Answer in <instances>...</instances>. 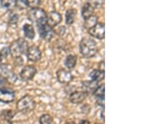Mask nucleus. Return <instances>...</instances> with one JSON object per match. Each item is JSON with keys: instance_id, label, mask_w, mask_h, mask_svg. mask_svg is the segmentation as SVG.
<instances>
[{"instance_id": "1", "label": "nucleus", "mask_w": 150, "mask_h": 124, "mask_svg": "<svg viewBox=\"0 0 150 124\" xmlns=\"http://www.w3.org/2000/svg\"><path fill=\"white\" fill-rule=\"evenodd\" d=\"M79 51L85 58H91L98 53L96 42L89 38H83L79 43Z\"/></svg>"}, {"instance_id": "2", "label": "nucleus", "mask_w": 150, "mask_h": 124, "mask_svg": "<svg viewBox=\"0 0 150 124\" xmlns=\"http://www.w3.org/2000/svg\"><path fill=\"white\" fill-rule=\"evenodd\" d=\"M9 50H10V55L13 58H18L22 57V55L26 54L27 49H28V42L23 38H18L11 43Z\"/></svg>"}, {"instance_id": "3", "label": "nucleus", "mask_w": 150, "mask_h": 124, "mask_svg": "<svg viewBox=\"0 0 150 124\" xmlns=\"http://www.w3.org/2000/svg\"><path fill=\"white\" fill-rule=\"evenodd\" d=\"M36 107L35 101L33 100L31 96L29 95H25L24 97L20 98L17 102V109L20 113H27L29 112H32L33 110Z\"/></svg>"}, {"instance_id": "4", "label": "nucleus", "mask_w": 150, "mask_h": 124, "mask_svg": "<svg viewBox=\"0 0 150 124\" xmlns=\"http://www.w3.org/2000/svg\"><path fill=\"white\" fill-rule=\"evenodd\" d=\"M37 27L38 30V33L40 35V38L45 41H51L54 36V28L51 27L48 23L45 22L38 23H37Z\"/></svg>"}, {"instance_id": "5", "label": "nucleus", "mask_w": 150, "mask_h": 124, "mask_svg": "<svg viewBox=\"0 0 150 124\" xmlns=\"http://www.w3.org/2000/svg\"><path fill=\"white\" fill-rule=\"evenodd\" d=\"M28 18L29 20L33 23H42L46 21L47 18V13L43 8H30L28 11Z\"/></svg>"}, {"instance_id": "6", "label": "nucleus", "mask_w": 150, "mask_h": 124, "mask_svg": "<svg viewBox=\"0 0 150 124\" xmlns=\"http://www.w3.org/2000/svg\"><path fill=\"white\" fill-rule=\"evenodd\" d=\"M0 76L4 77L10 83H15V82L18 80L16 73L11 71L8 66L5 63H0Z\"/></svg>"}, {"instance_id": "7", "label": "nucleus", "mask_w": 150, "mask_h": 124, "mask_svg": "<svg viewBox=\"0 0 150 124\" xmlns=\"http://www.w3.org/2000/svg\"><path fill=\"white\" fill-rule=\"evenodd\" d=\"M15 99V92L8 87L0 88V102L4 103H10Z\"/></svg>"}, {"instance_id": "8", "label": "nucleus", "mask_w": 150, "mask_h": 124, "mask_svg": "<svg viewBox=\"0 0 150 124\" xmlns=\"http://www.w3.org/2000/svg\"><path fill=\"white\" fill-rule=\"evenodd\" d=\"M36 73H37V68L34 66L27 65V66L23 67V68L22 69L19 73V76H20L22 80L29 81V80H32L33 78L35 76Z\"/></svg>"}, {"instance_id": "9", "label": "nucleus", "mask_w": 150, "mask_h": 124, "mask_svg": "<svg viewBox=\"0 0 150 124\" xmlns=\"http://www.w3.org/2000/svg\"><path fill=\"white\" fill-rule=\"evenodd\" d=\"M88 33L94 37V38H98V39H103L104 36H105V27L104 24L103 23H97L96 25H94L93 27L89 28L88 30Z\"/></svg>"}, {"instance_id": "10", "label": "nucleus", "mask_w": 150, "mask_h": 124, "mask_svg": "<svg viewBox=\"0 0 150 124\" xmlns=\"http://www.w3.org/2000/svg\"><path fill=\"white\" fill-rule=\"evenodd\" d=\"M62 21V15L57 11H51L48 13H47V18L46 23L51 27H57Z\"/></svg>"}, {"instance_id": "11", "label": "nucleus", "mask_w": 150, "mask_h": 124, "mask_svg": "<svg viewBox=\"0 0 150 124\" xmlns=\"http://www.w3.org/2000/svg\"><path fill=\"white\" fill-rule=\"evenodd\" d=\"M57 78L60 83L63 84H69L74 79V76L69 70L64 68H60L57 71Z\"/></svg>"}, {"instance_id": "12", "label": "nucleus", "mask_w": 150, "mask_h": 124, "mask_svg": "<svg viewBox=\"0 0 150 124\" xmlns=\"http://www.w3.org/2000/svg\"><path fill=\"white\" fill-rule=\"evenodd\" d=\"M26 55H27V58L28 61L33 62V63H36L41 59L42 53L37 46L33 45L31 47H28L27 52H26Z\"/></svg>"}, {"instance_id": "13", "label": "nucleus", "mask_w": 150, "mask_h": 124, "mask_svg": "<svg viewBox=\"0 0 150 124\" xmlns=\"http://www.w3.org/2000/svg\"><path fill=\"white\" fill-rule=\"evenodd\" d=\"M81 86L83 88V92H84L87 95L93 94L96 89L99 86L98 82L96 81H83L81 82Z\"/></svg>"}, {"instance_id": "14", "label": "nucleus", "mask_w": 150, "mask_h": 124, "mask_svg": "<svg viewBox=\"0 0 150 124\" xmlns=\"http://www.w3.org/2000/svg\"><path fill=\"white\" fill-rule=\"evenodd\" d=\"M87 94L85 92L80 91V92H74L69 95V101L74 104H79L82 103L85 98L87 97Z\"/></svg>"}, {"instance_id": "15", "label": "nucleus", "mask_w": 150, "mask_h": 124, "mask_svg": "<svg viewBox=\"0 0 150 124\" xmlns=\"http://www.w3.org/2000/svg\"><path fill=\"white\" fill-rule=\"evenodd\" d=\"M93 13H94V8L92 7L89 3H85L81 8V15L84 20L93 16Z\"/></svg>"}, {"instance_id": "16", "label": "nucleus", "mask_w": 150, "mask_h": 124, "mask_svg": "<svg viewBox=\"0 0 150 124\" xmlns=\"http://www.w3.org/2000/svg\"><path fill=\"white\" fill-rule=\"evenodd\" d=\"M76 15H77V10L74 8H69L66 11L65 13V22L66 24L71 26L72 24H74L76 18Z\"/></svg>"}, {"instance_id": "17", "label": "nucleus", "mask_w": 150, "mask_h": 124, "mask_svg": "<svg viewBox=\"0 0 150 124\" xmlns=\"http://www.w3.org/2000/svg\"><path fill=\"white\" fill-rule=\"evenodd\" d=\"M23 34L26 38H29V39H33L35 37V31L31 24L25 23L23 27Z\"/></svg>"}, {"instance_id": "18", "label": "nucleus", "mask_w": 150, "mask_h": 124, "mask_svg": "<svg viewBox=\"0 0 150 124\" xmlns=\"http://www.w3.org/2000/svg\"><path fill=\"white\" fill-rule=\"evenodd\" d=\"M76 64H77V56L76 55L69 54L66 57L64 60V65L68 69L74 68Z\"/></svg>"}, {"instance_id": "19", "label": "nucleus", "mask_w": 150, "mask_h": 124, "mask_svg": "<svg viewBox=\"0 0 150 124\" xmlns=\"http://www.w3.org/2000/svg\"><path fill=\"white\" fill-rule=\"evenodd\" d=\"M89 77L91 78L93 81L99 82L104 78V72H101L98 69H93L90 72Z\"/></svg>"}, {"instance_id": "20", "label": "nucleus", "mask_w": 150, "mask_h": 124, "mask_svg": "<svg viewBox=\"0 0 150 124\" xmlns=\"http://www.w3.org/2000/svg\"><path fill=\"white\" fill-rule=\"evenodd\" d=\"M15 115H16V113L13 110H10V109L9 110H4V111H2V113L0 114L1 118L7 122H9L11 120H13Z\"/></svg>"}, {"instance_id": "21", "label": "nucleus", "mask_w": 150, "mask_h": 124, "mask_svg": "<svg viewBox=\"0 0 150 124\" xmlns=\"http://www.w3.org/2000/svg\"><path fill=\"white\" fill-rule=\"evenodd\" d=\"M97 23H98V18H97V16L93 15L90 18H88V19L84 20V27L88 30L89 28H91L94 25H96Z\"/></svg>"}, {"instance_id": "22", "label": "nucleus", "mask_w": 150, "mask_h": 124, "mask_svg": "<svg viewBox=\"0 0 150 124\" xmlns=\"http://www.w3.org/2000/svg\"><path fill=\"white\" fill-rule=\"evenodd\" d=\"M0 4L6 9H13L16 7V0H1Z\"/></svg>"}, {"instance_id": "23", "label": "nucleus", "mask_w": 150, "mask_h": 124, "mask_svg": "<svg viewBox=\"0 0 150 124\" xmlns=\"http://www.w3.org/2000/svg\"><path fill=\"white\" fill-rule=\"evenodd\" d=\"M19 19V16L16 13H12L9 17H8V23L11 27H16L18 24V22Z\"/></svg>"}, {"instance_id": "24", "label": "nucleus", "mask_w": 150, "mask_h": 124, "mask_svg": "<svg viewBox=\"0 0 150 124\" xmlns=\"http://www.w3.org/2000/svg\"><path fill=\"white\" fill-rule=\"evenodd\" d=\"M52 123H53V118L49 114H43L39 118L40 124H52Z\"/></svg>"}, {"instance_id": "25", "label": "nucleus", "mask_w": 150, "mask_h": 124, "mask_svg": "<svg viewBox=\"0 0 150 124\" xmlns=\"http://www.w3.org/2000/svg\"><path fill=\"white\" fill-rule=\"evenodd\" d=\"M104 88H105V86L104 84H102V85H99L98 87L96 89V91L94 92L93 95L95 96L96 98H99V97H104Z\"/></svg>"}, {"instance_id": "26", "label": "nucleus", "mask_w": 150, "mask_h": 124, "mask_svg": "<svg viewBox=\"0 0 150 124\" xmlns=\"http://www.w3.org/2000/svg\"><path fill=\"white\" fill-rule=\"evenodd\" d=\"M93 8H99L104 5V0H88V2Z\"/></svg>"}, {"instance_id": "27", "label": "nucleus", "mask_w": 150, "mask_h": 124, "mask_svg": "<svg viewBox=\"0 0 150 124\" xmlns=\"http://www.w3.org/2000/svg\"><path fill=\"white\" fill-rule=\"evenodd\" d=\"M16 7L18 9H26L28 8L26 0H16Z\"/></svg>"}, {"instance_id": "28", "label": "nucleus", "mask_w": 150, "mask_h": 124, "mask_svg": "<svg viewBox=\"0 0 150 124\" xmlns=\"http://www.w3.org/2000/svg\"><path fill=\"white\" fill-rule=\"evenodd\" d=\"M27 1L28 6L30 8H38L40 4H41V0H26Z\"/></svg>"}, {"instance_id": "29", "label": "nucleus", "mask_w": 150, "mask_h": 124, "mask_svg": "<svg viewBox=\"0 0 150 124\" xmlns=\"http://www.w3.org/2000/svg\"><path fill=\"white\" fill-rule=\"evenodd\" d=\"M54 34H57L59 37H63L66 32V27L64 26H59L56 29H54Z\"/></svg>"}, {"instance_id": "30", "label": "nucleus", "mask_w": 150, "mask_h": 124, "mask_svg": "<svg viewBox=\"0 0 150 124\" xmlns=\"http://www.w3.org/2000/svg\"><path fill=\"white\" fill-rule=\"evenodd\" d=\"M0 54H2L4 58H7L8 57V55H10V50L8 47H4V49L0 50Z\"/></svg>"}, {"instance_id": "31", "label": "nucleus", "mask_w": 150, "mask_h": 124, "mask_svg": "<svg viewBox=\"0 0 150 124\" xmlns=\"http://www.w3.org/2000/svg\"><path fill=\"white\" fill-rule=\"evenodd\" d=\"M8 82L7 81L6 78H4L2 77V76H0V88H1V87H4V86H5Z\"/></svg>"}, {"instance_id": "32", "label": "nucleus", "mask_w": 150, "mask_h": 124, "mask_svg": "<svg viewBox=\"0 0 150 124\" xmlns=\"http://www.w3.org/2000/svg\"><path fill=\"white\" fill-rule=\"evenodd\" d=\"M96 103L98 105L102 106L103 108L104 107V97H99V98H96Z\"/></svg>"}, {"instance_id": "33", "label": "nucleus", "mask_w": 150, "mask_h": 124, "mask_svg": "<svg viewBox=\"0 0 150 124\" xmlns=\"http://www.w3.org/2000/svg\"><path fill=\"white\" fill-rule=\"evenodd\" d=\"M23 60L22 58L21 57H18V58H15V60H14V64L18 65V66H20V65H23Z\"/></svg>"}, {"instance_id": "34", "label": "nucleus", "mask_w": 150, "mask_h": 124, "mask_svg": "<svg viewBox=\"0 0 150 124\" xmlns=\"http://www.w3.org/2000/svg\"><path fill=\"white\" fill-rule=\"evenodd\" d=\"M98 70L101 72H104V61L103 60L102 62L99 63V66H98Z\"/></svg>"}, {"instance_id": "35", "label": "nucleus", "mask_w": 150, "mask_h": 124, "mask_svg": "<svg viewBox=\"0 0 150 124\" xmlns=\"http://www.w3.org/2000/svg\"><path fill=\"white\" fill-rule=\"evenodd\" d=\"M79 124H91L90 123V122L88 121V120H82Z\"/></svg>"}, {"instance_id": "36", "label": "nucleus", "mask_w": 150, "mask_h": 124, "mask_svg": "<svg viewBox=\"0 0 150 124\" xmlns=\"http://www.w3.org/2000/svg\"><path fill=\"white\" fill-rule=\"evenodd\" d=\"M101 118L104 121V110H103L102 113H101Z\"/></svg>"}, {"instance_id": "37", "label": "nucleus", "mask_w": 150, "mask_h": 124, "mask_svg": "<svg viewBox=\"0 0 150 124\" xmlns=\"http://www.w3.org/2000/svg\"><path fill=\"white\" fill-rule=\"evenodd\" d=\"M3 59H4V58H3V56H2V54H0V63L3 61Z\"/></svg>"}, {"instance_id": "38", "label": "nucleus", "mask_w": 150, "mask_h": 124, "mask_svg": "<svg viewBox=\"0 0 150 124\" xmlns=\"http://www.w3.org/2000/svg\"><path fill=\"white\" fill-rule=\"evenodd\" d=\"M65 124H76L74 122H68V123H66Z\"/></svg>"}, {"instance_id": "39", "label": "nucleus", "mask_w": 150, "mask_h": 124, "mask_svg": "<svg viewBox=\"0 0 150 124\" xmlns=\"http://www.w3.org/2000/svg\"><path fill=\"white\" fill-rule=\"evenodd\" d=\"M95 124H101V123H95Z\"/></svg>"}]
</instances>
